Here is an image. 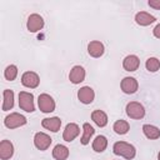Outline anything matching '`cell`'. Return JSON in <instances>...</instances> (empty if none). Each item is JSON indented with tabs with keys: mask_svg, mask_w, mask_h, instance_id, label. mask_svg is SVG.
Listing matches in <instances>:
<instances>
[{
	"mask_svg": "<svg viewBox=\"0 0 160 160\" xmlns=\"http://www.w3.org/2000/svg\"><path fill=\"white\" fill-rule=\"evenodd\" d=\"M112 151L115 155L122 156L128 160H131L136 155V149L134 145L126 142V141H116L112 146Z\"/></svg>",
	"mask_w": 160,
	"mask_h": 160,
	"instance_id": "1",
	"label": "cell"
},
{
	"mask_svg": "<svg viewBox=\"0 0 160 160\" xmlns=\"http://www.w3.org/2000/svg\"><path fill=\"white\" fill-rule=\"evenodd\" d=\"M126 115L130 119H142L145 116V108L142 106V104L138 102V101H130L126 104Z\"/></svg>",
	"mask_w": 160,
	"mask_h": 160,
	"instance_id": "2",
	"label": "cell"
},
{
	"mask_svg": "<svg viewBox=\"0 0 160 160\" xmlns=\"http://www.w3.org/2000/svg\"><path fill=\"white\" fill-rule=\"evenodd\" d=\"M26 122H28L26 118L19 112H11L4 119V125L8 129H16V128L24 126Z\"/></svg>",
	"mask_w": 160,
	"mask_h": 160,
	"instance_id": "3",
	"label": "cell"
},
{
	"mask_svg": "<svg viewBox=\"0 0 160 160\" xmlns=\"http://www.w3.org/2000/svg\"><path fill=\"white\" fill-rule=\"evenodd\" d=\"M19 106L21 110L26 112H32L35 111V105H34V95L28 91H20L19 92Z\"/></svg>",
	"mask_w": 160,
	"mask_h": 160,
	"instance_id": "4",
	"label": "cell"
},
{
	"mask_svg": "<svg viewBox=\"0 0 160 160\" xmlns=\"http://www.w3.org/2000/svg\"><path fill=\"white\" fill-rule=\"evenodd\" d=\"M39 109L42 112H52L55 110V100L49 94H40L38 98Z\"/></svg>",
	"mask_w": 160,
	"mask_h": 160,
	"instance_id": "5",
	"label": "cell"
},
{
	"mask_svg": "<svg viewBox=\"0 0 160 160\" xmlns=\"http://www.w3.org/2000/svg\"><path fill=\"white\" fill-rule=\"evenodd\" d=\"M21 84L25 86V88H29V89H35L39 86L40 84V78L36 72L34 71H25L22 75H21Z\"/></svg>",
	"mask_w": 160,
	"mask_h": 160,
	"instance_id": "6",
	"label": "cell"
},
{
	"mask_svg": "<svg viewBox=\"0 0 160 160\" xmlns=\"http://www.w3.org/2000/svg\"><path fill=\"white\" fill-rule=\"evenodd\" d=\"M51 141H52V139L45 132H36L34 135V145L36 149H39L41 151L48 150L49 146L51 145Z\"/></svg>",
	"mask_w": 160,
	"mask_h": 160,
	"instance_id": "7",
	"label": "cell"
},
{
	"mask_svg": "<svg viewBox=\"0 0 160 160\" xmlns=\"http://www.w3.org/2000/svg\"><path fill=\"white\" fill-rule=\"evenodd\" d=\"M120 88H121L122 92H125V94H129V95L130 94H135L138 91V89H139V82H138V80L135 78L126 76V78H124L121 80Z\"/></svg>",
	"mask_w": 160,
	"mask_h": 160,
	"instance_id": "8",
	"label": "cell"
},
{
	"mask_svg": "<svg viewBox=\"0 0 160 160\" xmlns=\"http://www.w3.org/2000/svg\"><path fill=\"white\" fill-rule=\"evenodd\" d=\"M26 28H28V30L30 32H36V31L41 30L44 28V19H42V16H40L39 14H31L28 18Z\"/></svg>",
	"mask_w": 160,
	"mask_h": 160,
	"instance_id": "9",
	"label": "cell"
},
{
	"mask_svg": "<svg viewBox=\"0 0 160 160\" xmlns=\"http://www.w3.org/2000/svg\"><path fill=\"white\" fill-rule=\"evenodd\" d=\"M78 99L80 100V102H82L85 105H89V104H91L94 101L95 92L90 86H82L78 91Z\"/></svg>",
	"mask_w": 160,
	"mask_h": 160,
	"instance_id": "10",
	"label": "cell"
},
{
	"mask_svg": "<svg viewBox=\"0 0 160 160\" xmlns=\"http://www.w3.org/2000/svg\"><path fill=\"white\" fill-rule=\"evenodd\" d=\"M85 75H86L85 69L80 65H75V66H72V69L69 72V80L76 85V84H80L85 80Z\"/></svg>",
	"mask_w": 160,
	"mask_h": 160,
	"instance_id": "11",
	"label": "cell"
},
{
	"mask_svg": "<svg viewBox=\"0 0 160 160\" xmlns=\"http://www.w3.org/2000/svg\"><path fill=\"white\" fill-rule=\"evenodd\" d=\"M80 134V128L78 124L75 122H69L65 129H64V132H62V139L66 141V142H70L72 141L75 138H78V135Z\"/></svg>",
	"mask_w": 160,
	"mask_h": 160,
	"instance_id": "12",
	"label": "cell"
},
{
	"mask_svg": "<svg viewBox=\"0 0 160 160\" xmlns=\"http://www.w3.org/2000/svg\"><path fill=\"white\" fill-rule=\"evenodd\" d=\"M105 51V48H104V44L99 40H92L88 44V52L90 56L92 58H100L102 56Z\"/></svg>",
	"mask_w": 160,
	"mask_h": 160,
	"instance_id": "13",
	"label": "cell"
},
{
	"mask_svg": "<svg viewBox=\"0 0 160 160\" xmlns=\"http://www.w3.org/2000/svg\"><path fill=\"white\" fill-rule=\"evenodd\" d=\"M42 128H45L46 130H50L52 132H58L60 130L61 126V119L58 116H52V118H45L41 121Z\"/></svg>",
	"mask_w": 160,
	"mask_h": 160,
	"instance_id": "14",
	"label": "cell"
},
{
	"mask_svg": "<svg viewBox=\"0 0 160 160\" xmlns=\"http://www.w3.org/2000/svg\"><path fill=\"white\" fill-rule=\"evenodd\" d=\"M14 155V145L10 140H1L0 142V159L8 160Z\"/></svg>",
	"mask_w": 160,
	"mask_h": 160,
	"instance_id": "15",
	"label": "cell"
},
{
	"mask_svg": "<svg viewBox=\"0 0 160 160\" xmlns=\"http://www.w3.org/2000/svg\"><path fill=\"white\" fill-rule=\"evenodd\" d=\"M155 20H156L155 16L146 11H140L135 15V22L140 26H148V25L155 22Z\"/></svg>",
	"mask_w": 160,
	"mask_h": 160,
	"instance_id": "16",
	"label": "cell"
},
{
	"mask_svg": "<svg viewBox=\"0 0 160 160\" xmlns=\"http://www.w3.org/2000/svg\"><path fill=\"white\" fill-rule=\"evenodd\" d=\"M140 65V60L136 55H128L122 60V68L126 71H135Z\"/></svg>",
	"mask_w": 160,
	"mask_h": 160,
	"instance_id": "17",
	"label": "cell"
},
{
	"mask_svg": "<svg viewBox=\"0 0 160 160\" xmlns=\"http://www.w3.org/2000/svg\"><path fill=\"white\" fill-rule=\"evenodd\" d=\"M69 149L62 144H58L52 149V158L55 160H66L69 158Z\"/></svg>",
	"mask_w": 160,
	"mask_h": 160,
	"instance_id": "18",
	"label": "cell"
},
{
	"mask_svg": "<svg viewBox=\"0 0 160 160\" xmlns=\"http://www.w3.org/2000/svg\"><path fill=\"white\" fill-rule=\"evenodd\" d=\"M2 110L8 111L10 109H12L14 106V91L10 89H5L2 91Z\"/></svg>",
	"mask_w": 160,
	"mask_h": 160,
	"instance_id": "19",
	"label": "cell"
},
{
	"mask_svg": "<svg viewBox=\"0 0 160 160\" xmlns=\"http://www.w3.org/2000/svg\"><path fill=\"white\" fill-rule=\"evenodd\" d=\"M91 120L100 128L106 126L108 124V115L102 110H94L91 112Z\"/></svg>",
	"mask_w": 160,
	"mask_h": 160,
	"instance_id": "20",
	"label": "cell"
},
{
	"mask_svg": "<svg viewBox=\"0 0 160 160\" xmlns=\"http://www.w3.org/2000/svg\"><path fill=\"white\" fill-rule=\"evenodd\" d=\"M142 132L150 140H156L160 138V129L154 125H150V124L142 125Z\"/></svg>",
	"mask_w": 160,
	"mask_h": 160,
	"instance_id": "21",
	"label": "cell"
},
{
	"mask_svg": "<svg viewBox=\"0 0 160 160\" xmlns=\"http://www.w3.org/2000/svg\"><path fill=\"white\" fill-rule=\"evenodd\" d=\"M94 132H95L94 128H92L89 122H84V125H82V136H81V139H80L81 144H82V145H88V144L90 142V139L92 138Z\"/></svg>",
	"mask_w": 160,
	"mask_h": 160,
	"instance_id": "22",
	"label": "cell"
},
{
	"mask_svg": "<svg viewBox=\"0 0 160 160\" xmlns=\"http://www.w3.org/2000/svg\"><path fill=\"white\" fill-rule=\"evenodd\" d=\"M108 148V139L104 135H98L92 141V150L95 152H102Z\"/></svg>",
	"mask_w": 160,
	"mask_h": 160,
	"instance_id": "23",
	"label": "cell"
},
{
	"mask_svg": "<svg viewBox=\"0 0 160 160\" xmlns=\"http://www.w3.org/2000/svg\"><path fill=\"white\" fill-rule=\"evenodd\" d=\"M112 130L118 134V135H125L129 130H130V125L128 121L120 119V120H116L112 125Z\"/></svg>",
	"mask_w": 160,
	"mask_h": 160,
	"instance_id": "24",
	"label": "cell"
},
{
	"mask_svg": "<svg viewBox=\"0 0 160 160\" xmlns=\"http://www.w3.org/2000/svg\"><path fill=\"white\" fill-rule=\"evenodd\" d=\"M145 68L150 72H156L160 69V60L158 58H149L145 62Z\"/></svg>",
	"mask_w": 160,
	"mask_h": 160,
	"instance_id": "25",
	"label": "cell"
},
{
	"mask_svg": "<svg viewBox=\"0 0 160 160\" xmlns=\"http://www.w3.org/2000/svg\"><path fill=\"white\" fill-rule=\"evenodd\" d=\"M4 76L8 81H12L16 79L18 76V68L16 65H9L6 66V69L4 70Z\"/></svg>",
	"mask_w": 160,
	"mask_h": 160,
	"instance_id": "26",
	"label": "cell"
},
{
	"mask_svg": "<svg viewBox=\"0 0 160 160\" xmlns=\"http://www.w3.org/2000/svg\"><path fill=\"white\" fill-rule=\"evenodd\" d=\"M149 6L156 10H160V0H149Z\"/></svg>",
	"mask_w": 160,
	"mask_h": 160,
	"instance_id": "27",
	"label": "cell"
},
{
	"mask_svg": "<svg viewBox=\"0 0 160 160\" xmlns=\"http://www.w3.org/2000/svg\"><path fill=\"white\" fill-rule=\"evenodd\" d=\"M152 34H154V36H155V38L160 39V24H158V25L154 28V30H152Z\"/></svg>",
	"mask_w": 160,
	"mask_h": 160,
	"instance_id": "28",
	"label": "cell"
},
{
	"mask_svg": "<svg viewBox=\"0 0 160 160\" xmlns=\"http://www.w3.org/2000/svg\"><path fill=\"white\" fill-rule=\"evenodd\" d=\"M158 159L160 160V151H159V154H158Z\"/></svg>",
	"mask_w": 160,
	"mask_h": 160,
	"instance_id": "29",
	"label": "cell"
}]
</instances>
